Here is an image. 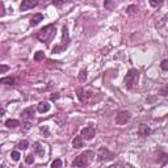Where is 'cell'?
<instances>
[{
	"label": "cell",
	"instance_id": "cell-1",
	"mask_svg": "<svg viewBox=\"0 0 168 168\" xmlns=\"http://www.w3.org/2000/svg\"><path fill=\"white\" fill-rule=\"evenodd\" d=\"M55 36V26L54 25H47L45 28H42V30H40L37 33V38H38L41 42H47L51 38H54Z\"/></svg>",
	"mask_w": 168,
	"mask_h": 168
},
{
	"label": "cell",
	"instance_id": "cell-2",
	"mask_svg": "<svg viewBox=\"0 0 168 168\" xmlns=\"http://www.w3.org/2000/svg\"><path fill=\"white\" fill-rule=\"evenodd\" d=\"M138 76H139V72L135 70V68H132V70H129V72L126 74L125 76V80H123V83H125V87L127 89L133 88V87L137 84L138 82Z\"/></svg>",
	"mask_w": 168,
	"mask_h": 168
},
{
	"label": "cell",
	"instance_id": "cell-3",
	"mask_svg": "<svg viewBox=\"0 0 168 168\" xmlns=\"http://www.w3.org/2000/svg\"><path fill=\"white\" fill-rule=\"evenodd\" d=\"M91 155H93L91 151H87V152H84L82 155H79V156L72 161V166L74 167H85V166H88L89 164V158L88 156H91Z\"/></svg>",
	"mask_w": 168,
	"mask_h": 168
},
{
	"label": "cell",
	"instance_id": "cell-4",
	"mask_svg": "<svg viewBox=\"0 0 168 168\" xmlns=\"http://www.w3.org/2000/svg\"><path fill=\"white\" fill-rule=\"evenodd\" d=\"M97 159L100 161H109L112 159H114V154L109 151L108 148L101 147V148H98V151H97Z\"/></svg>",
	"mask_w": 168,
	"mask_h": 168
},
{
	"label": "cell",
	"instance_id": "cell-5",
	"mask_svg": "<svg viewBox=\"0 0 168 168\" xmlns=\"http://www.w3.org/2000/svg\"><path fill=\"white\" fill-rule=\"evenodd\" d=\"M130 118H132V114H130V112L121 110L120 113L116 116V123H118V125H125L126 122L130 121Z\"/></svg>",
	"mask_w": 168,
	"mask_h": 168
},
{
	"label": "cell",
	"instance_id": "cell-6",
	"mask_svg": "<svg viewBox=\"0 0 168 168\" xmlns=\"http://www.w3.org/2000/svg\"><path fill=\"white\" fill-rule=\"evenodd\" d=\"M37 4H38V0H22L20 4V9L21 11L32 9V8L37 7Z\"/></svg>",
	"mask_w": 168,
	"mask_h": 168
},
{
	"label": "cell",
	"instance_id": "cell-7",
	"mask_svg": "<svg viewBox=\"0 0 168 168\" xmlns=\"http://www.w3.org/2000/svg\"><path fill=\"white\" fill-rule=\"evenodd\" d=\"M82 135L85 139H92L96 135V130L93 126H85L84 129H82Z\"/></svg>",
	"mask_w": 168,
	"mask_h": 168
},
{
	"label": "cell",
	"instance_id": "cell-8",
	"mask_svg": "<svg viewBox=\"0 0 168 168\" xmlns=\"http://www.w3.org/2000/svg\"><path fill=\"white\" fill-rule=\"evenodd\" d=\"M138 134L141 137H147L151 134V129L148 127L147 125H145V123H141L139 125V129H138Z\"/></svg>",
	"mask_w": 168,
	"mask_h": 168
},
{
	"label": "cell",
	"instance_id": "cell-9",
	"mask_svg": "<svg viewBox=\"0 0 168 168\" xmlns=\"http://www.w3.org/2000/svg\"><path fill=\"white\" fill-rule=\"evenodd\" d=\"M78 97H79V100L82 101V103H88V93H87L83 88H78Z\"/></svg>",
	"mask_w": 168,
	"mask_h": 168
},
{
	"label": "cell",
	"instance_id": "cell-10",
	"mask_svg": "<svg viewBox=\"0 0 168 168\" xmlns=\"http://www.w3.org/2000/svg\"><path fill=\"white\" fill-rule=\"evenodd\" d=\"M37 109H38L40 113H47L49 110H50V104L46 103V101H42L38 104V107H37Z\"/></svg>",
	"mask_w": 168,
	"mask_h": 168
},
{
	"label": "cell",
	"instance_id": "cell-11",
	"mask_svg": "<svg viewBox=\"0 0 168 168\" xmlns=\"http://www.w3.org/2000/svg\"><path fill=\"white\" fill-rule=\"evenodd\" d=\"M21 117L28 120V118H33L34 117V109L33 108H26L21 112Z\"/></svg>",
	"mask_w": 168,
	"mask_h": 168
},
{
	"label": "cell",
	"instance_id": "cell-12",
	"mask_svg": "<svg viewBox=\"0 0 168 168\" xmlns=\"http://www.w3.org/2000/svg\"><path fill=\"white\" fill-rule=\"evenodd\" d=\"M42 20H43V16H42L41 13H37V15H34L32 18H30V25H32V26L38 25V24H40Z\"/></svg>",
	"mask_w": 168,
	"mask_h": 168
},
{
	"label": "cell",
	"instance_id": "cell-13",
	"mask_svg": "<svg viewBox=\"0 0 168 168\" xmlns=\"http://www.w3.org/2000/svg\"><path fill=\"white\" fill-rule=\"evenodd\" d=\"M84 146V141L82 137H75V138L72 139V147L75 148H82Z\"/></svg>",
	"mask_w": 168,
	"mask_h": 168
},
{
	"label": "cell",
	"instance_id": "cell-14",
	"mask_svg": "<svg viewBox=\"0 0 168 168\" xmlns=\"http://www.w3.org/2000/svg\"><path fill=\"white\" fill-rule=\"evenodd\" d=\"M34 151H36V154L37 155H40V156L42 158L43 156V155H45V151H43V146L41 145V143H38V142H37V143H34Z\"/></svg>",
	"mask_w": 168,
	"mask_h": 168
},
{
	"label": "cell",
	"instance_id": "cell-15",
	"mask_svg": "<svg viewBox=\"0 0 168 168\" xmlns=\"http://www.w3.org/2000/svg\"><path fill=\"white\" fill-rule=\"evenodd\" d=\"M5 126H7L8 129H15L17 126H20V122H18L17 120H7L5 121Z\"/></svg>",
	"mask_w": 168,
	"mask_h": 168
},
{
	"label": "cell",
	"instance_id": "cell-16",
	"mask_svg": "<svg viewBox=\"0 0 168 168\" xmlns=\"http://www.w3.org/2000/svg\"><path fill=\"white\" fill-rule=\"evenodd\" d=\"M62 42H65L66 46L68 45V42H70V38H68V32H67V26H63V29H62Z\"/></svg>",
	"mask_w": 168,
	"mask_h": 168
},
{
	"label": "cell",
	"instance_id": "cell-17",
	"mask_svg": "<svg viewBox=\"0 0 168 168\" xmlns=\"http://www.w3.org/2000/svg\"><path fill=\"white\" fill-rule=\"evenodd\" d=\"M0 83H2V84H5V85H13V84H15V79H13V78H11V76H8V78H3L2 80H0Z\"/></svg>",
	"mask_w": 168,
	"mask_h": 168
},
{
	"label": "cell",
	"instance_id": "cell-18",
	"mask_svg": "<svg viewBox=\"0 0 168 168\" xmlns=\"http://www.w3.org/2000/svg\"><path fill=\"white\" fill-rule=\"evenodd\" d=\"M163 4V0H150V5L154 8H158L160 5Z\"/></svg>",
	"mask_w": 168,
	"mask_h": 168
},
{
	"label": "cell",
	"instance_id": "cell-19",
	"mask_svg": "<svg viewBox=\"0 0 168 168\" xmlns=\"http://www.w3.org/2000/svg\"><path fill=\"white\" fill-rule=\"evenodd\" d=\"M43 58H45V54H43V51H37V53L34 54V60H37V62L42 60Z\"/></svg>",
	"mask_w": 168,
	"mask_h": 168
},
{
	"label": "cell",
	"instance_id": "cell-20",
	"mask_svg": "<svg viewBox=\"0 0 168 168\" xmlns=\"http://www.w3.org/2000/svg\"><path fill=\"white\" fill-rule=\"evenodd\" d=\"M20 150H26V148L29 147V143H28V141H21L20 143H18V146H17Z\"/></svg>",
	"mask_w": 168,
	"mask_h": 168
},
{
	"label": "cell",
	"instance_id": "cell-21",
	"mask_svg": "<svg viewBox=\"0 0 168 168\" xmlns=\"http://www.w3.org/2000/svg\"><path fill=\"white\" fill-rule=\"evenodd\" d=\"M50 166H51V168H59V167L63 166V163H62V160H60V159H55Z\"/></svg>",
	"mask_w": 168,
	"mask_h": 168
},
{
	"label": "cell",
	"instance_id": "cell-22",
	"mask_svg": "<svg viewBox=\"0 0 168 168\" xmlns=\"http://www.w3.org/2000/svg\"><path fill=\"white\" fill-rule=\"evenodd\" d=\"M159 93L161 96H168V84H166V85H163L160 88V91H159Z\"/></svg>",
	"mask_w": 168,
	"mask_h": 168
},
{
	"label": "cell",
	"instance_id": "cell-23",
	"mask_svg": "<svg viewBox=\"0 0 168 168\" xmlns=\"http://www.w3.org/2000/svg\"><path fill=\"white\" fill-rule=\"evenodd\" d=\"M11 158L13 159L15 161H17L18 159L21 158V155H20V152H18V151H12V152H11Z\"/></svg>",
	"mask_w": 168,
	"mask_h": 168
},
{
	"label": "cell",
	"instance_id": "cell-24",
	"mask_svg": "<svg viewBox=\"0 0 168 168\" xmlns=\"http://www.w3.org/2000/svg\"><path fill=\"white\" fill-rule=\"evenodd\" d=\"M160 68H161L163 71H168V59L161 60V63H160Z\"/></svg>",
	"mask_w": 168,
	"mask_h": 168
},
{
	"label": "cell",
	"instance_id": "cell-25",
	"mask_svg": "<svg viewBox=\"0 0 168 168\" xmlns=\"http://www.w3.org/2000/svg\"><path fill=\"white\" fill-rule=\"evenodd\" d=\"M25 163L26 164H33L34 163V156L33 155H26L25 156Z\"/></svg>",
	"mask_w": 168,
	"mask_h": 168
},
{
	"label": "cell",
	"instance_id": "cell-26",
	"mask_svg": "<svg viewBox=\"0 0 168 168\" xmlns=\"http://www.w3.org/2000/svg\"><path fill=\"white\" fill-rule=\"evenodd\" d=\"M85 79H87V71L82 70V71H80V75H79V80H80V82H84Z\"/></svg>",
	"mask_w": 168,
	"mask_h": 168
},
{
	"label": "cell",
	"instance_id": "cell-27",
	"mask_svg": "<svg viewBox=\"0 0 168 168\" xmlns=\"http://www.w3.org/2000/svg\"><path fill=\"white\" fill-rule=\"evenodd\" d=\"M137 11H138V8H137V7H135V5H130V7L127 8V12H129V13H130V15H133V13H135V12H137Z\"/></svg>",
	"mask_w": 168,
	"mask_h": 168
},
{
	"label": "cell",
	"instance_id": "cell-28",
	"mask_svg": "<svg viewBox=\"0 0 168 168\" xmlns=\"http://www.w3.org/2000/svg\"><path fill=\"white\" fill-rule=\"evenodd\" d=\"M66 2H67V0H53V4H54V5H57V7H59V5L65 4Z\"/></svg>",
	"mask_w": 168,
	"mask_h": 168
},
{
	"label": "cell",
	"instance_id": "cell-29",
	"mask_svg": "<svg viewBox=\"0 0 168 168\" xmlns=\"http://www.w3.org/2000/svg\"><path fill=\"white\" fill-rule=\"evenodd\" d=\"M104 5H105L107 8H112V7H113V2H112V0H105Z\"/></svg>",
	"mask_w": 168,
	"mask_h": 168
},
{
	"label": "cell",
	"instance_id": "cell-30",
	"mask_svg": "<svg viewBox=\"0 0 168 168\" xmlns=\"http://www.w3.org/2000/svg\"><path fill=\"white\" fill-rule=\"evenodd\" d=\"M40 130H41V133H43L45 135H49V132H47V127L46 126H41Z\"/></svg>",
	"mask_w": 168,
	"mask_h": 168
},
{
	"label": "cell",
	"instance_id": "cell-31",
	"mask_svg": "<svg viewBox=\"0 0 168 168\" xmlns=\"http://www.w3.org/2000/svg\"><path fill=\"white\" fill-rule=\"evenodd\" d=\"M7 70H8V67H7V66H4V65H2V68H0V72L4 74L5 71H7Z\"/></svg>",
	"mask_w": 168,
	"mask_h": 168
},
{
	"label": "cell",
	"instance_id": "cell-32",
	"mask_svg": "<svg viewBox=\"0 0 168 168\" xmlns=\"http://www.w3.org/2000/svg\"><path fill=\"white\" fill-rule=\"evenodd\" d=\"M29 127H30V123H29V122H25V127H24V129H25V130H29Z\"/></svg>",
	"mask_w": 168,
	"mask_h": 168
},
{
	"label": "cell",
	"instance_id": "cell-33",
	"mask_svg": "<svg viewBox=\"0 0 168 168\" xmlns=\"http://www.w3.org/2000/svg\"><path fill=\"white\" fill-rule=\"evenodd\" d=\"M55 98H58V93H54V96L51 95V100H55Z\"/></svg>",
	"mask_w": 168,
	"mask_h": 168
}]
</instances>
